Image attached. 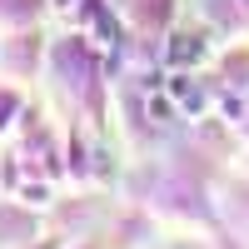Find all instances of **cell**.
I'll return each instance as SVG.
<instances>
[{
	"instance_id": "obj_3",
	"label": "cell",
	"mask_w": 249,
	"mask_h": 249,
	"mask_svg": "<svg viewBox=\"0 0 249 249\" xmlns=\"http://www.w3.org/2000/svg\"><path fill=\"white\" fill-rule=\"evenodd\" d=\"M144 120L150 124H164V120H175V95L170 90H144Z\"/></svg>"
},
{
	"instance_id": "obj_2",
	"label": "cell",
	"mask_w": 249,
	"mask_h": 249,
	"mask_svg": "<svg viewBox=\"0 0 249 249\" xmlns=\"http://www.w3.org/2000/svg\"><path fill=\"white\" fill-rule=\"evenodd\" d=\"M164 90H170V95L179 100L184 110H204V95L195 90V80L184 75V70H170V75H164Z\"/></svg>"
},
{
	"instance_id": "obj_1",
	"label": "cell",
	"mask_w": 249,
	"mask_h": 249,
	"mask_svg": "<svg viewBox=\"0 0 249 249\" xmlns=\"http://www.w3.org/2000/svg\"><path fill=\"white\" fill-rule=\"evenodd\" d=\"M164 55H170V65H175V70H190V65H199V60L210 55V45H204L199 35L175 30V35H170V45H164Z\"/></svg>"
}]
</instances>
